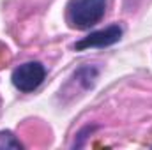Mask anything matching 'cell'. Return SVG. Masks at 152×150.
I'll return each instance as SVG.
<instances>
[{
  "mask_svg": "<svg viewBox=\"0 0 152 150\" xmlns=\"http://www.w3.org/2000/svg\"><path fill=\"white\" fill-rule=\"evenodd\" d=\"M120 37H122V28L118 25H110L108 28L92 32L87 37L80 39L73 48L76 51H81L87 48H106V46H112L115 42H118Z\"/></svg>",
  "mask_w": 152,
  "mask_h": 150,
  "instance_id": "obj_3",
  "label": "cell"
},
{
  "mask_svg": "<svg viewBox=\"0 0 152 150\" xmlns=\"http://www.w3.org/2000/svg\"><path fill=\"white\" fill-rule=\"evenodd\" d=\"M44 78H46V69L41 62H25L20 67H16L11 76L12 85L23 94L34 92L44 81Z\"/></svg>",
  "mask_w": 152,
  "mask_h": 150,
  "instance_id": "obj_2",
  "label": "cell"
},
{
  "mask_svg": "<svg viewBox=\"0 0 152 150\" xmlns=\"http://www.w3.org/2000/svg\"><path fill=\"white\" fill-rule=\"evenodd\" d=\"M23 145L14 138L11 131H0V150L4 149H21Z\"/></svg>",
  "mask_w": 152,
  "mask_h": 150,
  "instance_id": "obj_4",
  "label": "cell"
},
{
  "mask_svg": "<svg viewBox=\"0 0 152 150\" xmlns=\"http://www.w3.org/2000/svg\"><path fill=\"white\" fill-rule=\"evenodd\" d=\"M106 12V0H71L67 21L76 30H88L97 25Z\"/></svg>",
  "mask_w": 152,
  "mask_h": 150,
  "instance_id": "obj_1",
  "label": "cell"
}]
</instances>
